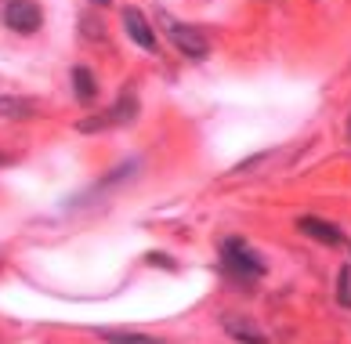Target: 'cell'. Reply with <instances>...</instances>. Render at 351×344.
<instances>
[{"label": "cell", "instance_id": "1", "mask_svg": "<svg viewBox=\"0 0 351 344\" xmlns=\"http://www.w3.org/2000/svg\"><path fill=\"white\" fill-rule=\"evenodd\" d=\"M4 22H8V30H15L22 36H29L40 30V22H44V11L33 4V0H11V4L4 8Z\"/></svg>", "mask_w": 351, "mask_h": 344}, {"label": "cell", "instance_id": "2", "mask_svg": "<svg viewBox=\"0 0 351 344\" xmlns=\"http://www.w3.org/2000/svg\"><path fill=\"white\" fill-rule=\"evenodd\" d=\"M225 264L236 275H243V279H257V275L265 272V264L257 261V254H254L250 246H243L239 240H228L225 243Z\"/></svg>", "mask_w": 351, "mask_h": 344}, {"label": "cell", "instance_id": "3", "mask_svg": "<svg viewBox=\"0 0 351 344\" xmlns=\"http://www.w3.org/2000/svg\"><path fill=\"white\" fill-rule=\"evenodd\" d=\"M167 22V33H171V41L185 51L189 58H206V51H210V44H206V36L199 33V30H189V25H181V22H174V19H163Z\"/></svg>", "mask_w": 351, "mask_h": 344}, {"label": "cell", "instance_id": "4", "mask_svg": "<svg viewBox=\"0 0 351 344\" xmlns=\"http://www.w3.org/2000/svg\"><path fill=\"white\" fill-rule=\"evenodd\" d=\"M123 25H127V33H131V41H134L138 47L156 51V36H152V30H149V22H145V15H141V11L127 8V11H123Z\"/></svg>", "mask_w": 351, "mask_h": 344}, {"label": "cell", "instance_id": "5", "mask_svg": "<svg viewBox=\"0 0 351 344\" xmlns=\"http://www.w3.org/2000/svg\"><path fill=\"white\" fill-rule=\"evenodd\" d=\"M297 229H301L304 236H311V240H319V243H330V246L344 243L341 229L330 225V221H322V218H301V221H297Z\"/></svg>", "mask_w": 351, "mask_h": 344}, {"label": "cell", "instance_id": "6", "mask_svg": "<svg viewBox=\"0 0 351 344\" xmlns=\"http://www.w3.org/2000/svg\"><path fill=\"white\" fill-rule=\"evenodd\" d=\"M73 87H76V95H80L84 102H90V98L98 95L95 76H90V69H84V65H76V69H73Z\"/></svg>", "mask_w": 351, "mask_h": 344}, {"label": "cell", "instance_id": "7", "mask_svg": "<svg viewBox=\"0 0 351 344\" xmlns=\"http://www.w3.org/2000/svg\"><path fill=\"white\" fill-rule=\"evenodd\" d=\"M95 4H109V0H95Z\"/></svg>", "mask_w": 351, "mask_h": 344}]
</instances>
